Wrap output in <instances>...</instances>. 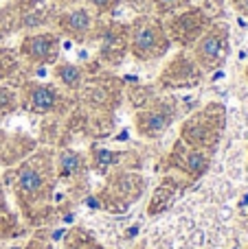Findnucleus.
Returning <instances> with one entry per match:
<instances>
[{"label": "nucleus", "instance_id": "obj_2", "mask_svg": "<svg viewBox=\"0 0 248 249\" xmlns=\"http://www.w3.org/2000/svg\"><path fill=\"white\" fill-rule=\"evenodd\" d=\"M40 186H42V175L33 168H22L18 175V188L22 193H35Z\"/></svg>", "mask_w": 248, "mask_h": 249}, {"label": "nucleus", "instance_id": "obj_8", "mask_svg": "<svg viewBox=\"0 0 248 249\" xmlns=\"http://www.w3.org/2000/svg\"><path fill=\"white\" fill-rule=\"evenodd\" d=\"M48 44H51V37H35L33 39V55L44 57L48 51Z\"/></svg>", "mask_w": 248, "mask_h": 249}, {"label": "nucleus", "instance_id": "obj_5", "mask_svg": "<svg viewBox=\"0 0 248 249\" xmlns=\"http://www.w3.org/2000/svg\"><path fill=\"white\" fill-rule=\"evenodd\" d=\"M154 42H156V37H154L152 29H139L136 31V37H134L136 48H141V51H149V48L154 46Z\"/></svg>", "mask_w": 248, "mask_h": 249}, {"label": "nucleus", "instance_id": "obj_1", "mask_svg": "<svg viewBox=\"0 0 248 249\" xmlns=\"http://www.w3.org/2000/svg\"><path fill=\"white\" fill-rule=\"evenodd\" d=\"M55 103H57V94L51 88L42 86L31 92V107H33L35 112H48V109H53Z\"/></svg>", "mask_w": 248, "mask_h": 249}, {"label": "nucleus", "instance_id": "obj_3", "mask_svg": "<svg viewBox=\"0 0 248 249\" xmlns=\"http://www.w3.org/2000/svg\"><path fill=\"white\" fill-rule=\"evenodd\" d=\"M222 53H224V39L218 37V35H209V37L205 39V44H202V55H205V59L218 61L220 57H222Z\"/></svg>", "mask_w": 248, "mask_h": 249}, {"label": "nucleus", "instance_id": "obj_11", "mask_svg": "<svg viewBox=\"0 0 248 249\" xmlns=\"http://www.w3.org/2000/svg\"><path fill=\"white\" fill-rule=\"evenodd\" d=\"M161 2H176V0H161Z\"/></svg>", "mask_w": 248, "mask_h": 249}, {"label": "nucleus", "instance_id": "obj_7", "mask_svg": "<svg viewBox=\"0 0 248 249\" xmlns=\"http://www.w3.org/2000/svg\"><path fill=\"white\" fill-rule=\"evenodd\" d=\"M79 168V158L73 153H64L62 155V173H66V175H70V173H75Z\"/></svg>", "mask_w": 248, "mask_h": 249}, {"label": "nucleus", "instance_id": "obj_12", "mask_svg": "<svg viewBox=\"0 0 248 249\" xmlns=\"http://www.w3.org/2000/svg\"><path fill=\"white\" fill-rule=\"evenodd\" d=\"M92 249H99V247H92Z\"/></svg>", "mask_w": 248, "mask_h": 249}, {"label": "nucleus", "instance_id": "obj_9", "mask_svg": "<svg viewBox=\"0 0 248 249\" xmlns=\"http://www.w3.org/2000/svg\"><path fill=\"white\" fill-rule=\"evenodd\" d=\"M235 4H237V9H240L242 13H246L248 16V0H235Z\"/></svg>", "mask_w": 248, "mask_h": 249}, {"label": "nucleus", "instance_id": "obj_10", "mask_svg": "<svg viewBox=\"0 0 248 249\" xmlns=\"http://www.w3.org/2000/svg\"><path fill=\"white\" fill-rule=\"evenodd\" d=\"M90 2H92V4H97V7H103V4L108 2V0H90Z\"/></svg>", "mask_w": 248, "mask_h": 249}, {"label": "nucleus", "instance_id": "obj_4", "mask_svg": "<svg viewBox=\"0 0 248 249\" xmlns=\"http://www.w3.org/2000/svg\"><path fill=\"white\" fill-rule=\"evenodd\" d=\"M68 26L73 31H77V33H83V31L90 26V16H88L83 9H79V11H73L68 16Z\"/></svg>", "mask_w": 248, "mask_h": 249}, {"label": "nucleus", "instance_id": "obj_6", "mask_svg": "<svg viewBox=\"0 0 248 249\" xmlns=\"http://www.w3.org/2000/svg\"><path fill=\"white\" fill-rule=\"evenodd\" d=\"M60 77L66 86H79V70L75 66H62L60 68Z\"/></svg>", "mask_w": 248, "mask_h": 249}]
</instances>
